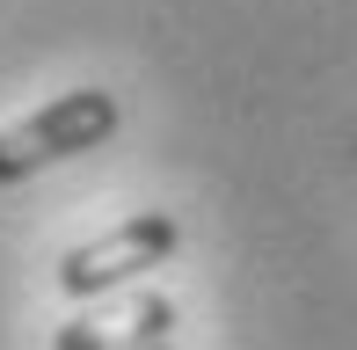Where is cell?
I'll return each instance as SVG.
<instances>
[{
	"mask_svg": "<svg viewBox=\"0 0 357 350\" xmlns=\"http://www.w3.org/2000/svg\"><path fill=\"white\" fill-rule=\"evenodd\" d=\"M109 132H117V95L109 88L52 95L44 109L0 124V183H22V175H37V168H59V161H73V153L102 146Z\"/></svg>",
	"mask_w": 357,
	"mask_h": 350,
	"instance_id": "1",
	"label": "cell"
},
{
	"mask_svg": "<svg viewBox=\"0 0 357 350\" xmlns=\"http://www.w3.org/2000/svg\"><path fill=\"white\" fill-rule=\"evenodd\" d=\"M175 241H183V219L175 212H132L124 227H109V234H95V241H80V248L59 256V292L66 299H109L117 284H132L139 270L175 256Z\"/></svg>",
	"mask_w": 357,
	"mask_h": 350,
	"instance_id": "2",
	"label": "cell"
},
{
	"mask_svg": "<svg viewBox=\"0 0 357 350\" xmlns=\"http://www.w3.org/2000/svg\"><path fill=\"white\" fill-rule=\"evenodd\" d=\"M168 328H175L168 292H124L109 307H88L80 321H66L52 336V350H160Z\"/></svg>",
	"mask_w": 357,
	"mask_h": 350,
	"instance_id": "3",
	"label": "cell"
},
{
	"mask_svg": "<svg viewBox=\"0 0 357 350\" xmlns=\"http://www.w3.org/2000/svg\"><path fill=\"white\" fill-rule=\"evenodd\" d=\"M160 350H168V343H160Z\"/></svg>",
	"mask_w": 357,
	"mask_h": 350,
	"instance_id": "4",
	"label": "cell"
}]
</instances>
